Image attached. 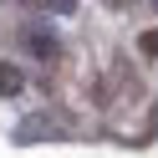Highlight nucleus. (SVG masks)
Returning <instances> with one entry per match:
<instances>
[{
	"mask_svg": "<svg viewBox=\"0 0 158 158\" xmlns=\"http://www.w3.org/2000/svg\"><path fill=\"white\" fill-rule=\"evenodd\" d=\"M21 41H26V51L41 56V61H51V56H56V41H51V31H46V26H31Z\"/></svg>",
	"mask_w": 158,
	"mask_h": 158,
	"instance_id": "1",
	"label": "nucleus"
},
{
	"mask_svg": "<svg viewBox=\"0 0 158 158\" xmlns=\"http://www.w3.org/2000/svg\"><path fill=\"white\" fill-rule=\"evenodd\" d=\"M10 92H21V72L10 61H0V97H10Z\"/></svg>",
	"mask_w": 158,
	"mask_h": 158,
	"instance_id": "2",
	"label": "nucleus"
},
{
	"mask_svg": "<svg viewBox=\"0 0 158 158\" xmlns=\"http://www.w3.org/2000/svg\"><path fill=\"white\" fill-rule=\"evenodd\" d=\"M36 5H46V10H72V0H36Z\"/></svg>",
	"mask_w": 158,
	"mask_h": 158,
	"instance_id": "3",
	"label": "nucleus"
}]
</instances>
